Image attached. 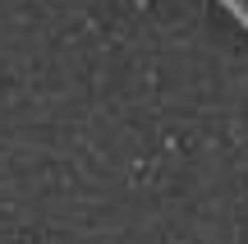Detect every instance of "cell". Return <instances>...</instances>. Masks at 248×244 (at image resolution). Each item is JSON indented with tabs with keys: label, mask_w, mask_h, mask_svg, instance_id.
Here are the masks:
<instances>
[{
	"label": "cell",
	"mask_w": 248,
	"mask_h": 244,
	"mask_svg": "<svg viewBox=\"0 0 248 244\" xmlns=\"http://www.w3.org/2000/svg\"><path fill=\"white\" fill-rule=\"evenodd\" d=\"M221 5H225V9H230V14L239 18L244 28H248V0H221Z\"/></svg>",
	"instance_id": "6da1fadb"
}]
</instances>
